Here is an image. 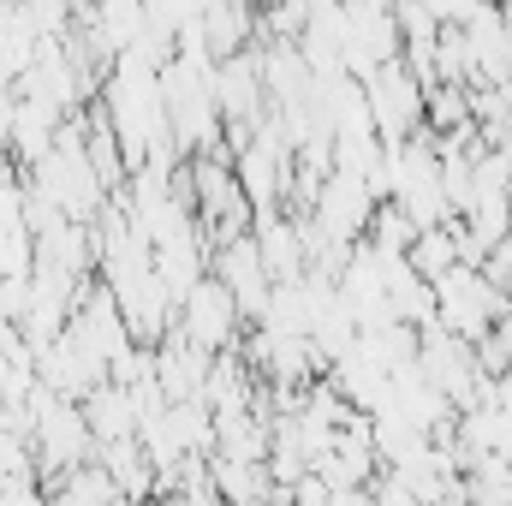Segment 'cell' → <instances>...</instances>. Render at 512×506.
Masks as SVG:
<instances>
[{"mask_svg":"<svg viewBox=\"0 0 512 506\" xmlns=\"http://www.w3.org/2000/svg\"><path fill=\"white\" fill-rule=\"evenodd\" d=\"M239 322H245V310H239V298L227 292L221 274H203V280L191 286V298L179 304V334L197 340L203 352H227L233 334H239Z\"/></svg>","mask_w":512,"mask_h":506,"instance_id":"1","label":"cell"}]
</instances>
